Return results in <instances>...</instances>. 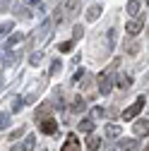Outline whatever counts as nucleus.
Masks as SVG:
<instances>
[{
	"label": "nucleus",
	"instance_id": "obj_22",
	"mask_svg": "<svg viewBox=\"0 0 149 151\" xmlns=\"http://www.w3.org/2000/svg\"><path fill=\"white\" fill-rule=\"evenodd\" d=\"M125 50H127L130 55H135V53L140 50V43H137V41H135V43H132V41H127V43H125Z\"/></svg>",
	"mask_w": 149,
	"mask_h": 151
},
{
	"label": "nucleus",
	"instance_id": "obj_11",
	"mask_svg": "<svg viewBox=\"0 0 149 151\" xmlns=\"http://www.w3.org/2000/svg\"><path fill=\"white\" fill-rule=\"evenodd\" d=\"M22 41H24V34H22V31H20V34H10V39H7V46H5V48L10 50V48H14L17 43H22Z\"/></svg>",
	"mask_w": 149,
	"mask_h": 151
},
{
	"label": "nucleus",
	"instance_id": "obj_12",
	"mask_svg": "<svg viewBox=\"0 0 149 151\" xmlns=\"http://www.w3.org/2000/svg\"><path fill=\"white\" fill-rule=\"evenodd\" d=\"M51 103H41L39 108H36V120H43V118H48V113H51Z\"/></svg>",
	"mask_w": 149,
	"mask_h": 151
},
{
	"label": "nucleus",
	"instance_id": "obj_10",
	"mask_svg": "<svg viewBox=\"0 0 149 151\" xmlns=\"http://www.w3.org/2000/svg\"><path fill=\"white\" fill-rule=\"evenodd\" d=\"M118 146H120L123 151H137V146H140V144H137V139H120V142H118Z\"/></svg>",
	"mask_w": 149,
	"mask_h": 151
},
{
	"label": "nucleus",
	"instance_id": "obj_6",
	"mask_svg": "<svg viewBox=\"0 0 149 151\" xmlns=\"http://www.w3.org/2000/svg\"><path fill=\"white\" fill-rule=\"evenodd\" d=\"M60 151H80V139H77L74 132H70V134L65 137V144H63Z\"/></svg>",
	"mask_w": 149,
	"mask_h": 151
},
{
	"label": "nucleus",
	"instance_id": "obj_15",
	"mask_svg": "<svg viewBox=\"0 0 149 151\" xmlns=\"http://www.w3.org/2000/svg\"><path fill=\"white\" fill-rule=\"evenodd\" d=\"M22 149H24V151H34V149H36V137H34V134H27Z\"/></svg>",
	"mask_w": 149,
	"mask_h": 151
},
{
	"label": "nucleus",
	"instance_id": "obj_20",
	"mask_svg": "<svg viewBox=\"0 0 149 151\" xmlns=\"http://www.w3.org/2000/svg\"><path fill=\"white\" fill-rule=\"evenodd\" d=\"M20 60V55L17 53H7V55H3V65H12V63H17Z\"/></svg>",
	"mask_w": 149,
	"mask_h": 151
},
{
	"label": "nucleus",
	"instance_id": "obj_2",
	"mask_svg": "<svg viewBox=\"0 0 149 151\" xmlns=\"http://www.w3.org/2000/svg\"><path fill=\"white\" fill-rule=\"evenodd\" d=\"M118 65H120V60H116L106 72L99 74V91L103 93V96H106V93H111V89H113V74H116V67H118Z\"/></svg>",
	"mask_w": 149,
	"mask_h": 151
},
{
	"label": "nucleus",
	"instance_id": "obj_18",
	"mask_svg": "<svg viewBox=\"0 0 149 151\" xmlns=\"http://www.w3.org/2000/svg\"><path fill=\"white\" fill-rule=\"evenodd\" d=\"M12 22H5V24H0V39H3V36H10L12 34Z\"/></svg>",
	"mask_w": 149,
	"mask_h": 151
},
{
	"label": "nucleus",
	"instance_id": "obj_21",
	"mask_svg": "<svg viewBox=\"0 0 149 151\" xmlns=\"http://www.w3.org/2000/svg\"><path fill=\"white\" fill-rule=\"evenodd\" d=\"M22 106H24V99H22V96H17V99L12 101V113H20Z\"/></svg>",
	"mask_w": 149,
	"mask_h": 151
},
{
	"label": "nucleus",
	"instance_id": "obj_19",
	"mask_svg": "<svg viewBox=\"0 0 149 151\" xmlns=\"http://www.w3.org/2000/svg\"><path fill=\"white\" fill-rule=\"evenodd\" d=\"M116 82H118V86H120V89H127V86H130V77H127V74H118Z\"/></svg>",
	"mask_w": 149,
	"mask_h": 151
},
{
	"label": "nucleus",
	"instance_id": "obj_26",
	"mask_svg": "<svg viewBox=\"0 0 149 151\" xmlns=\"http://www.w3.org/2000/svg\"><path fill=\"white\" fill-rule=\"evenodd\" d=\"M58 50H60V53H70V50H72V41H65V43H60V46H58Z\"/></svg>",
	"mask_w": 149,
	"mask_h": 151
},
{
	"label": "nucleus",
	"instance_id": "obj_34",
	"mask_svg": "<svg viewBox=\"0 0 149 151\" xmlns=\"http://www.w3.org/2000/svg\"><path fill=\"white\" fill-rule=\"evenodd\" d=\"M147 5H149V0H147Z\"/></svg>",
	"mask_w": 149,
	"mask_h": 151
},
{
	"label": "nucleus",
	"instance_id": "obj_28",
	"mask_svg": "<svg viewBox=\"0 0 149 151\" xmlns=\"http://www.w3.org/2000/svg\"><path fill=\"white\" fill-rule=\"evenodd\" d=\"M91 115H94V118H103L106 110H103V108H94V110H91Z\"/></svg>",
	"mask_w": 149,
	"mask_h": 151
},
{
	"label": "nucleus",
	"instance_id": "obj_1",
	"mask_svg": "<svg viewBox=\"0 0 149 151\" xmlns=\"http://www.w3.org/2000/svg\"><path fill=\"white\" fill-rule=\"evenodd\" d=\"M80 12V0H65V3L55 10V14H53V22H65V19H72L74 14Z\"/></svg>",
	"mask_w": 149,
	"mask_h": 151
},
{
	"label": "nucleus",
	"instance_id": "obj_29",
	"mask_svg": "<svg viewBox=\"0 0 149 151\" xmlns=\"http://www.w3.org/2000/svg\"><path fill=\"white\" fill-rule=\"evenodd\" d=\"M82 74H84V70H77V72H74V74H72V82H74V84H77V79H82Z\"/></svg>",
	"mask_w": 149,
	"mask_h": 151
},
{
	"label": "nucleus",
	"instance_id": "obj_25",
	"mask_svg": "<svg viewBox=\"0 0 149 151\" xmlns=\"http://www.w3.org/2000/svg\"><path fill=\"white\" fill-rule=\"evenodd\" d=\"M82 36H84V29H82V27H74V31H72V39H74V41H80Z\"/></svg>",
	"mask_w": 149,
	"mask_h": 151
},
{
	"label": "nucleus",
	"instance_id": "obj_4",
	"mask_svg": "<svg viewBox=\"0 0 149 151\" xmlns=\"http://www.w3.org/2000/svg\"><path fill=\"white\" fill-rule=\"evenodd\" d=\"M142 27H144V14H140L137 19H132V22H127V27H125V29H127V34H130V36H137V34L142 31Z\"/></svg>",
	"mask_w": 149,
	"mask_h": 151
},
{
	"label": "nucleus",
	"instance_id": "obj_7",
	"mask_svg": "<svg viewBox=\"0 0 149 151\" xmlns=\"http://www.w3.org/2000/svg\"><path fill=\"white\" fill-rule=\"evenodd\" d=\"M132 132L135 137H149V120H135Z\"/></svg>",
	"mask_w": 149,
	"mask_h": 151
},
{
	"label": "nucleus",
	"instance_id": "obj_16",
	"mask_svg": "<svg viewBox=\"0 0 149 151\" xmlns=\"http://www.w3.org/2000/svg\"><path fill=\"white\" fill-rule=\"evenodd\" d=\"M70 110H72V113H82V110H84V99H82V96H77V99L72 101Z\"/></svg>",
	"mask_w": 149,
	"mask_h": 151
},
{
	"label": "nucleus",
	"instance_id": "obj_27",
	"mask_svg": "<svg viewBox=\"0 0 149 151\" xmlns=\"http://www.w3.org/2000/svg\"><path fill=\"white\" fill-rule=\"evenodd\" d=\"M29 63H31V65H39V63H41V53H31V55H29Z\"/></svg>",
	"mask_w": 149,
	"mask_h": 151
},
{
	"label": "nucleus",
	"instance_id": "obj_9",
	"mask_svg": "<svg viewBox=\"0 0 149 151\" xmlns=\"http://www.w3.org/2000/svg\"><path fill=\"white\" fill-rule=\"evenodd\" d=\"M101 149V137L99 134H89L87 139V151H99Z\"/></svg>",
	"mask_w": 149,
	"mask_h": 151
},
{
	"label": "nucleus",
	"instance_id": "obj_5",
	"mask_svg": "<svg viewBox=\"0 0 149 151\" xmlns=\"http://www.w3.org/2000/svg\"><path fill=\"white\" fill-rule=\"evenodd\" d=\"M39 129L43 132V134H55V132H58V122H55L53 118H43L41 125H39Z\"/></svg>",
	"mask_w": 149,
	"mask_h": 151
},
{
	"label": "nucleus",
	"instance_id": "obj_17",
	"mask_svg": "<svg viewBox=\"0 0 149 151\" xmlns=\"http://www.w3.org/2000/svg\"><path fill=\"white\" fill-rule=\"evenodd\" d=\"M127 12L130 14H140V0H127Z\"/></svg>",
	"mask_w": 149,
	"mask_h": 151
},
{
	"label": "nucleus",
	"instance_id": "obj_30",
	"mask_svg": "<svg viewBox=\"0 0 149 151\" xmlns=\"http://www.w3.org/2000/svg\"><path fill=\"white\" fill-rule=\"evenodd\" d=\"M20 134H24V127H20V129H14L12 134H10V139H17V137H20Z\"/></svg>",
	"mask_w": 149,
	"mask_h": 151
},
{
	"label": "nucleus",
	"instance_id": "obj_14",
	"mask_svg": "<svg viewBox=\"0 0 149 151\" xmlns=\"http://www.w3.org/2000/svg\"><path fill=\"white\" fill-rule=\"evenodd\" d=\"M106 137H108V139L120 137V125H106Z\"/></svg>",
	"mask_w": 149,
	"mask_h": 151
},
{
	"label": "nucleus",
	"instance_id": "obj_23",
	"mask_svg": "<svg viewBox=\"0 0 149 151\" xmlns=\"http://www.w3.org/2000/svg\"><path fill=\"white\" fill-rule=\"evenodd\" d=\"M60 70H63V63H60V60H53V65H51V77H55Z\"/></svg>",
	"mask_w": 149,
	"mask_h": 151
},
{
	"label": "nucleus",
	"instance_id": "obj_33",
	"mask_svg": "<svg viewBox=\"0 0 149 151\" xmlns=\"http://www.w3.org/2000/svg\"><path fill=\"white\" fill-rule=\"evenodd\" d=\"M0 86H3V79H0Z\"/></svg>",
	"mask_w": 149,
	"mask_h": 151
},
{
	"label": "nucleus",
	"instance_id": "obj_32",
	"mask_svg": "<svg viewBox=\"0 0 149 151\" xmlns=\"http://www.w3.org/2000/svg\"><path fill=\"white\" fill-rule=\"evenodd\" d=\"M10 151H24V149H22V146H12Z\"/></svg>",
	"mask_w": 149,
	"mask_h": 151
},
{
	"label": "nucleus",
	"instance_id": "obj_8",
	"mask_svg": "<svg viewBox=\"0 0 149 151\" xmlns=\"http://www.w3.org/2000/svg\"><path fill=\"white\" fill-rule=\"evenodd\" d=\"M101 10H103V7H101V3H94V5L87 10V14H84V17H87V22H96L99 17H101Z\"/></svg>",
	"mask_w": 149,
	"mask_h": 151
},
{
	"label": "nucleus",
	"instance_id": "obj_35",
	"mask_svg": "<svg viewBox=\"0 0 149 151\" xmlns=\"http://www.w3.org/2000/svg\"><path fill=\"white\" fill-rule=\"evenodd\" d=\"M147 151H149V146H147Z\"/></svg>",
	"mask_w": 149,
	"mask_h": 151
},
{
	"label": "nucleus",
	"instance_id": "obj_13",
	"mask_svg": "<svg viewBox=\"0 0 149 151\" xmlns=\"http://www.w3.org/2000/svg\"><path fill=\"white\" fill-rule=\"evenodd\" d=\"M77 127H80V132H87V134H91V129H94V120H91V118H84Z\"/></svg>",
	"mask_w": 149,
	"mask_h": 151
},
{
	"label": "nucleus",
	"instance_id": "obj_24",
	"mask_svg": "<svg viewBox=\"0 0 149 151\" xmlns=\"http://www.w3.org/2000/svg\"><path fill=\"white\" fill-rule=\"evenodd\" d=\"M10 125V113H0V129H5Z\"/></svg>",
	"mask_w": 149,
	"mask_h": 151
},
{
	"label": "nucleus",
	"instance_id": "obj_3",
	"mask_svg": "<svg viewBox=\"0 0 149 151\" xmlns=\"http://www.w3.org/2000/svg\"><path fill=\"white\" fill-rule=\"evenodd\" d=\"M142 108H144V96H137V101H135L132 106L123 110V120H135V115L142 113Z\"/></svg>",
	"mask_w": 149,
	"mask_h": 151
},
{
	"label": "nucleus",
	"instance_id": "obj_31",
	"mask_svg": "<svg viewBox=\"0 0 149 151\" xmlns=\"http://www.w3.org/2000/svg\"><path fill=\"white\" fill-rule=\"evenodd\" d=\"M27 5H39V3H43V0H24Z\"/></svg>",
	"mask_w": 149,
	"mask_h": 151
}]
</instances>
